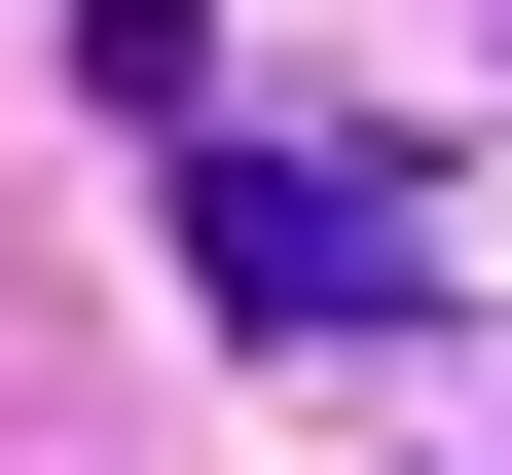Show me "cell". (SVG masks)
I'll return each mask as SVG.
<instances>
[{
	"label": "cell",
	"mask_w": 512,
	"mask_h": 475,
	"mask_svg": "<svg viewBox=\"0 0 512 475\" xmlns=\"http://www.w3.org/2000/svg\"><path fill=\"white\" fill-rule=\"evenodd\" d=\"M183 256H220V329H366V293H403V183H366V147H220Z\"/></svg>",
	"instance_id": "cell-1"
}]
</instances>
